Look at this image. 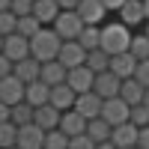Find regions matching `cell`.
Masks as SVG:
<instances>
[{
    "label": "cell",
    "mask_w": 149,
    "mask_h": 149,
    "mask_svg": "<svg viewBox=\"0 0 149 149\" xmlns=\"http://www.w3.org/2000/svg\"><path fill=\"white\" fill-rule=\"evenodd\" d=\"M74 12H78V18L84 24H93V27H102L104 18H107V9L102 6V0H81L74 6Z\"/></svg>",
    "instance_id": "cell-6"
},
{
    "label": "cell",
    "mask_w": 149,
    "mask_h": 149,
    "mask_svg": "<svg viewBox=\"0 0 149 149\" xmlns=\"http://www.w3.org/2000/svg\"><path fill=\"white\" fill-rule=\"evenodd\" d=\"M98 116H102L110 128L119 125V122H128V104L122 102L119 95L113 98H102V110H98Z\"/></svg>",
    "instance_id": "cell-4"
},
{
    "label": "cell",
    "mask_w": 149,
    "mask_h": 149,
    "mask_svg": "<svg viewBox=\"0 0 149 149\" xmlns=\"http://www.w3.org/2000/svg\"><path fill=\"white\" fill-rule=\"evenodd\" d=\"M74 93L72 86L63 81V84H54L51 86V93H48V104H54L57 110H69V107H74Z\"/></svg>",
    "instance_id": "cell-14"
},
{
    "label": "cell",
    "mask_w": 149,
    "mask_h": 149,
    "mask_svg": "<svg viewBox=\"0 0 149 149\" xmlns=\"http://www.w3.org/2000/svg\"><path fill=\"white\" fill-rule=\"evenodd\" d=\"M0 122H9V104L0 102Z\"/></svg>",
    "instance_id": "cell-41"
},
{
    "label": "cell",
    "mask_w": 149,
    "mask_h": 149,
    "mask_svg": "<svg viewBox=\"0 0 149 149\" xmlns=\"http://www.w3.org/2000/svg\"><path fill=\"white\" fill-rule=\"evenodd\" d=\"M6 74H12V60L0 51V78H6Z\"/></svg>",
    "instance_id": "cell-37"
},
{
    "label": "cell",
    "mask_w": 149,
    "mask_h": 149,
    "mask_svg": "<svg viewBox=\"0 0 149 149\" xmlns=\"http://www.w3.org/2000/svg\"><path fill=\"white\" fill-rule=\"evenodd\" d=\"M42 140H45V131L36 125V122L18 125V140H15L18 149H42Z\"/></svg>",
    "instance_id": "cell-9"
},
{
    "label": "cell",
    "mask_w": 149,
    "mask_h": 149,
    "mask_svg": "<svg viewBox=\"0 0 149 149\" xmlns=\"http://www.w3.org/2000/svg\"><path fill=\"white\" fill-rule=\"evenodd\" d=\"M74 110H78L84 119H95V116H98V110H102V98H98L93 90L78 93V95H74Z\"/></svg>",
    "instance_id": "cell-12"
},
{
    "label": "cell",
    "mask_w": 149,
    "mask_h": 149,
    "mask_svg": "<svg viewBox=\"0 0 149 149\" xmlns=\"http://www.w3.org/2000/svg\"><path fill=\"white\" fill-rule=\"evenodd\" d=\"M3 54L12 60V63H18V60L30 57V39H24L21 33H9V36H3Z\"/></svg>",
    "instance_id": "cell-8"
},
{
    "label": "cell",
    "mask_w": 149,
    "mask_h": 149,
    "mask_svg": "<svg viewBox=\"0 0 149 149\" xmlns=\"http://www.w3.org/2000/svg\"><path fill=\"white\" fill-rule=\"evenodd\" d=\"M128 149H140V146H128Z\"/></svg>",
    "instance_id": "cell-49"
},
{
    "label": "cell",
    "mask_w": 149,
    "mask_h": 149,
    "mask_svg": "<svg viewBox=\"0 0 149 149\" xmlns=\"http://www.w3.org/2000/svg\"><path fill=\"white\" fill-rule=\"evenodd\" d=\"M122 3H125V0H102V6H104L107 12H116V9H119Z\"/></svg>",
    "instance_id": "cell-39"
},
{
    "label": "cell",
    "mask_w": 149,
    "mask_h": 149,
    "mask_svg": "<svg viewBox=\"0 0 149 149\" xmlns=\"http://www.w3.org/2000/svg\"><path fill=\"white\" fill-rule=\"evenodd\" d=\"M131 78L137 84H143V86H149V60H137V69H134Z\"/></svg>",
    "instance_id": "cell-35"
},
{
    "label": "cell",
    "mask_w": 149,
    "mask_h": 149,
    "mask_svg": "<svg viewBox=\"0 0 149 149\" xmlns=\"http://www.w3.org/2000/svg\"><path fill=\"white\" fill-rule=\"evenodd\" d=\"M39 30H42V24H39V18H33V15H21V18H18V24H15V33H21L24 39L36 36Z\"/></svg>",
    "instance_id": "cell-28"
},
{
    "label": "cell",
    "mask_w": 149,
    "mask_h": 149,
    "mask_svg": "<svg viewBox=\"0 0 149 149\" xmlns=\"http://www.w3.org/2000/svg\"><path fill=\"white\" fill-rule=\"evenodd\" d=\"M6 149H18V146H6Z\"/></svg>",
    "instance_id": "cell-48"
},
{
    "label": "cell",
    "mask_w": 149,
    "mask_h": 149,
    "mask_svg": "<svg viewBox=\"0 0 149 149\" xmlns=\"http://www.w3.org/2000/svg\"><path fill=\"white\" fill-rule=\"evenodd\" d=\"M57 128L63 131L66 137H78V134H84V128H86V119H84L74 107H69V110L60 113V125H57Z\"/></svg>",
    "instance_id": "cell-13"
},
{
    "label": "cell",
    "mask_w": 149,
    "mask_h": 149,
    "mask_svg": "<svg viewBox=\"0 0 149 149\" xmlns=\"http://www.w3.org/2000/svg\"><path fill=\"white\" fill-rule=\"evenodd\" d=\"M9 12L12 15H30L33 12V0H9Z\"/></svg>",
    "instance_id": "cell-34"
},
{
    "label": "cell",
    "mask_w": 149,
    "mask_h": 149,
    "mask_svg": "<svg viewBox=\"0 0 149 149\" xmlns=\"http://www.w3.org/2000/svg\"><path fill=\"white\" fill-rule=\"evenodd\" d=\"M15 140H18V125H12V122H0V149L15 146Z\"/></svg>",
    "instance_id": "cell-32"
},
{
    "label": "cell",
    "mask_w": 149,
    "mask_h": 149,
    "mask_svg": "<svg viewBox=\"0 0 149 149\" xmlns=\"http://www.w3.org/2000/svg\"><path fill=\"white\" fill-rule=\"evenodd\" d=\"M57 60H60L66 69L84 66V60H86V48H84L78 39H66L63 45H60V51H57Z\"/></svg>",
    "instance_id": "cell-5"
},
{
    "label": "cell",
    "mask_w": 149,
    "mask_h": 149,
    "mask_svg": "<svg viewBox=\"0 0 149 149\" xmlns=\"http://www.w3.org/2000/svg\"><path fill=\"white\" fill-rule=\"evenodd\" d=\"M95 149H116V146L110 143V140H104V143H95Z\"/></svg>",
    "instance_id": "cell-43"
},
{
    "label": "cell",
    "mask_w": 149,
    "mask_h": 149,
    "mask_svg": "<svg viewBox=\"0 0 149 149\" xmlns=\"http://www.w3.org/2000/svg\"><path fill=\"white\" fill-rule=\"evenodd\" d=\"M143 33H146V36H149V21H143Z\"/></svg>",
    "instance_id": "cell-46"
},
{
    "label": "cell",
    "mask_w": 149,
    "mask_h": 149,
    "mask_svg": "<svg viewBox=\"0 0 149 149\" xmlns=\"http://www.w3.org/2000/svg\"><path fill=\"white\" fill-rule=\"evenodd\" d=\"M116 15H119V21L125 24V27H140V24L146 21V15H143V0H125L119 9H116Z\"/></svg>",
    "instance_id": "cell-10"
},
{
    "label": "cell",
    "mask_w": 149,
    "mask_h": 149,
    "mask_svg": "<svg viewBox=\"0 0 149 149\" xmlns=\"http://www.w3.org/2000/svg\"><path fill=\"white\" fill-rule=\"evenodd\" d=\"M93 93L98 95V98H113L116 93H119V78L113 72H98L95 78H93Z\"/></svg>",
    "instance_id": "cell-11"
},
{
    "label": "cell",
    "mask_w": 149,
    "mask_h": 149,
    "mask_svg": "<svg viewBox=\"0 0 149 149\" xmlns=\"http://www.w3.org/2000/svg\"><path fill=\"white\" fill-rule=\"evenodd\" d=\"M143 90H146V86L143 84H137V81H134V78H125V81H119V98H122V102H125L128 107L131 104H140V98H143Z\"/></svg>",
    "instance_id": "cell-23"
},
{
    "label": "cell",
    "mask_w": 149,
    "mask_h": 149,
    "mask_svg": "<svg viewBox=\"0 0 149 149\" xmlns=\"http://www.w3.org/2000/svg\"><path fill=\"white\" fill-rule=\"evenodd\" d=\"M39 69H42V63L36 57H24V60H18V63H12V74H15L18 81H24V84H30V81L39 78Z\"/></svg>",
    "instance_id": "cell-21"
},
{
    "label": "cell",
    "mask_w": 149,
    "mask_h": 149,
    "mask_svg": "<svg viewBox=\"0 0 149 149\" xmlns=\"http://www.w3.org/2000/svg\"><path fill=\"white\" fill-rule=\"evenodd\" d=\"M60 113H63V110H57L54 104H39V107H33V122L42 131H51V128L60 125Z\"/></svg>",
    "instance_id": "cell-16"
},
{
    "label": "cell",
    "mask_w": 149,
    "mask_h": 149,
    "mask_svg": "<svg viewBox=\"0 0 149 149\" xmlns=\"http://www.w3.org/2000/svg\"><path fill=\"white\" fill-rule=\"evenodd\" d=\"M78 3H81V0H57V6H60V9H74Z\"/></svg>",
    "instance_id": "cell-40"
},
{
    "label": "cell",
    "mask_w": 149,
    "mask_h": 149,
    "mask_svg": "<svg viewBox=\"0 0 149 149\" xmlns=\"http://www.w3.org/2000/svg\"><path fill=\"white\" fill-rule=\"evenodd\" d=\"M128 54H131L134 60H149V36H146V33H131Z\"/></svg>",
    "instance_id": "cell-26"
},
{
    "label": "cell",
    "mask_w": 149,
    "mask_h": 149,
    "mask_svg": "<svg viewBox=\"0 0 149 149\" xmlns=\"http://www.w3.org/2000/svg\"><path fill=\"white\" fill-rule=\"evenodd\" d=\"M107 69L113 72L119 81H125V78H131V74H134V69H137V60H134L128 51H122V54H113V57H110Z\"/></svg>",
    "instance_id": "cell-18"
},
{
    "label": "cell",
    "mask_w": 149,
    "mask_h": 149,
    "mask_svg": "<svg viewBox=\"0 0 149 149\" xmlns=\"http://www.w3.org/2000/svg\"><path fill=\"white\" fill-rule=\"evenodd\" d=\"M66 66L60 63V60H48V63H42V69H39V81H45L48 86H54V84H63L66 81Z\"/></svg>",
    "instance_id": "cell-22"
},
{
    "label": "cell",
    "mask_w": 149,
    "mask_h": 149,
    "mask_svg": "<svg viewBox=\"0 0 149 149\" xmlns=\"http://www.w3.org/2000/svg\"><path fill=\"white\" fill-rule=\"evenodd\" d=\"M128 122H131L134 128L149 125V107H143V104H131V107H128Z\"/></svg>",
    "instance_id": "cell-31"
},
{
    "label": "cell",
    "mask_w": 149,
    "mask_h": 149,
    "mask_svg": "<svg viewBox=\"0 0 149 149\" xmlns=\"http://www.w3.org/2000/svg\"><path fill=\"white\" fill-rule=\"evenodd\" d=\"M3 9H9V0H0V12H3Z\"/></svg>",
    "instance_id": "cell-45"
},
{
    "label": "cell",
    "mask_w": 149,
    "mask_h": 149,
    "mask_svg": "<svg viewBox=\"0 0 149 149\" xmlns=\"http://www.w3.org/2000/svg\"><path fill=\"white\" fill-rule=\"evenodd\" d=\"M84 134L90 137L93 143H104V140H110V125L102 119V116H95V119H86V128H84Z\"/></svg>",
    "instance_id": "cell-24"
},
{
    "label": "cell",
    "mask_w": 149,
    "mask_h": 149,
    "mask_svg": "<svg viewBox=\"0 0 149 149\" xmlns=\"http://www.w3.org/2000/svg\"><path fill=\"white\" fill-rule=\"evenodd\" d=\"M143 15H146V21H149V0H143Z\"/></svg>",
    "instance_id": "cell-44"
},
{
    "label": "cell",
    "mask_w": 149,
    "mask_h": 149,
    "mask_svg": "<svg viewBox=\"0 0 149 149\" xmlns=\"http://www.w3.org/2000/svg\"><path fill=\"white\" fill-rule=\"evenodd\" d=\"M110 143L116 149H128V146H137V128L131 122H119V125L110 128Z\"/></svg>",
    "instance_id": "cell-15"
},
{
    "label": "cell",
    "mask_w": 149,
    "mask_h": 149,
    "mask_svg": "<svg viewBox=\"0 0 149 149\" xmlns=\"http://www.w3.org/2000/svg\"><path fill=\"white\" fill-rule=\"evenodd\" d=\"M51 30H54L63 42H66V39H78V33L84 30V21L78 18V12H74V9H60V15L54 18Z\"/></svg>",
    "instance_id": "cell-3"
},
{
    "label": "cell",
    "mask_w": 149,
    "mask_h": 149,
    "mask_svg": "<svg viewBox=\"0 0 149 149\" xmlns=\"http://www.w3.org/2000/svg\"><path fill=\"white\" fill-rule=\"evenodd\" d=\"M15 24H18V15H12L9 9H3V12H0V36L15 33Z\"/></svg>",
    "instance_id": "cell-33"
},
{
    "label": "cell",
    "mask_w": 149,
    "mask_h": 149,
    "mask_svg": "<svg viewBox=\"0 0 149 149\" xmlns=\"http://www.w3.org/2000/svg\"><path fill=\"white\" fill-rule=\"evenodd\" d=\"M137 146H140V149H149V125L137 128Z\"/></svg>",
    "instance_id": "cell-38"
},
{
    "label": "cell",
    "mask_w": 149,
    "mask_h": 149,
    "mask_svg": "<svg viewBox=\"0 0 149 149\" xmlns=\"http://www.w3.org/2000/svg\"><path fill=\"white\" fill-rule=\"evenodd\" d=\"M140 104H143V107H149V86L143 90V98H140Z\"/></svg>",
    "instance_id": "cell-42"
},
{
    "label": "cell",
    "mask_w": 149,
    "mask_h": 149,
    "mask_svg": "<svg viewBox=\"0 0 149 149\" xmlns=\"http://www.w3.org/2000/svg\"><path fill=\"white\" fill-rule=\"evenodd\" d=\"M78 42L86 48V51L98 48V27H93V24H84V30L78 33Z\"/></svg>",
    "instance_id": "cell-30"
},
{
    "label": "cell",
    "mask_w": 149,
    "mask_h": 149,
    "mask_svg": "<svg viewBox=\"0 0 149 149\" xmlns=\"http://www.w3.org/2000/svg\"><path fill=\"white\" fill-rule=\"evenodd\" d=\"M107 63H110V57L102 51V48H93V51H86V60H84V66L90 69L93 74H98V72H107Z\"/></svg>",
    "instance_id": "cell-25"
},
{
    "label": "cell",
    "mask_w": 149,
    "mask_h": 149,
    "mask_svg": "<svg viewBox=\"0 0 149 149\" xmlns=\"http://www.w3.org/2000/svg\"><path fill=\"white\" fill-rule=\"evenodd\" d=\"M63 39L51 30V27H42L36 36H30V57H36L39 63H48V60H57V51Z\"/></svg>",
    "instance_id": "cell-2"
},
{
    "label": "cell",
    "mask_w": 149,
    "mask_h": 149,
    "mask_svg": "<svg viewBox=\"0 0 149 149\" xmlns=\"http://www.w3.org/2000/svg\"><path fill=\"white\" fill-rule=\"evenodd\" d=\"M0 51H3V36H0Z\"/></svg>",
    "instance_id": "cell-47"
},
{
    "label": "cell",
    "mask_w": 149,
    "mask_h": 149,
    "mask_svg": "<svg viewBox=\"0 0 149 149\" xmlns=\"http://www.w3.org/2000/svg\"><path fill=\"white\" fill-rule=\"evenodd\" d=\"M9 122L12 125H27V122H33V107L27 102H18L9 107Z\"/></svg>",
    "instance_id": "cell-27"
},
{
    "label": "cell",
    "mask_w": 149,
    "mask_h": 149,
    "mask_svg": "<svg viewBox=\"0 0 149 149\" xmlns=\"http://www.w3.org/2000/svg\"><path fill=\"white\" fill-rule=\"evenodd\" d=\"M69 149H95V143L86 134H78V137H69Z\"/></svg>",
    "instance_id": "cell-36"
},
{
    "label": "cell",
    "mask_w": 149,
    "mask_h": 149,
    "mask_svg": "<svg viewBox=\"0 0 149 149\" xmlns=\"http://www.w3.org/2000/svg\"><path fill=\"white\" fill-rule=\"evenodd\" d=\"M42 149H69V137H66L60 128H51V131H45Z\"/></svg>",
    "instance_id": "cell-29"
},
{
    "label": "cell",
    "mask_w": 149,
    "mask_h": 149,
    "mask_svg": "<svg viewBox=\"0 0 149 149\" xmlns=\"http://www.w3.org/2000/svg\"><path fill=\"white\" fill-rule=\"evenodd\" d=\"M48 93H51V86H48L45 81H30L24 84V102H27L30 107H39V104H48Z\"/></svg>",
    "instance_id": "cell-19"
},
{
    "label": "cell",
    "mask_w": 149,
    "mask_h": 149,
    "mask_svg": "<svg viewBox=\"0 0 149 149\" xmlns=\"http://www.w3.org/2000/svg\"><path fill=\"white\" fill-rule=\"evenodd\" d=\"M128 42H131V27H125L122 21H107L98 27V48L107 57L128 51Z\"/></svg>",
    "instance_id": "cell-1"
},
{
    "label": "cell",
    "mask_w": 149,
    "mask_h": 149,
    "mask_svg": "<svg viewBox=\"0 0 149 149\" xmlns=\"http://www.w3.org/2000/svg\"><path fill=\"white\" fill-rule=\"evenodd\" d=\"M0 102L3 104H18L24 102V81H18L15 74H6V78H0Z\"/></svg>",
    "instance_id": "cell-7"
},
{
    "label": "cell",
    "mask_w": 149,
    "mask_h": 149,
    "mask_svg": "<svg viewBox=\"0 0 149 149\" xmlns=\"http://www.w3.org/2000/svg\"><path fill=\"white\" fill-rule=\"evenodd\" d=\"M33 18H39L42 27H51L54 18L60 15V6H57V0H33V12H30Z\"/></svg>",
    "instance_id": "cell-20"
},
{
    "label": "cell",
    "mask_w": 149,
    "mask_h": 149,
    "mask_svg": "<svg viewBox=\"0 0 149 149\" xmlns=\"http://www.w3.org/2000/svg\"><path fill=\"white\" fill-rule=\"evenodd\" d=\"M93 78H95V74L86 69V66H74V69L66 72V84L72 86L74 93H86V90H93Z\"/></svg>",
    "instance_id": "cell-17"
}]
</instances>
